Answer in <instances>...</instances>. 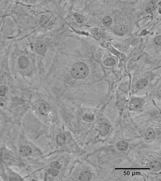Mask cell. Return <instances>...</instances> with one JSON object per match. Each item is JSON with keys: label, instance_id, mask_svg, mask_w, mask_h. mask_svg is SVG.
Masks as SVG:
<instances>
[{"label": "cell", "instance_id": "10", "mask_svg": "<svg viewBox=\"0 0 161 181\" xmlns=\"http://www.w3.org/2000/svg\"><path fill=\"white\" fill-rule=\"evenodd\" d=\"M49 166L50 168H54L55 170H58L60 172H61V171L63 169V167H64L63 163L57 160L53 161L52 162H51Z\"/></svg>", "mask_w": 161, "mask_h": 181}, {"label": "cell", "instance_id": "16", "mask_svg": "<svg viewBox=\"0 0 161 181\" xmlns=\"http://www.w3.org/2000/svg\"><path fill=\"white\" fill-rule=\"evenodd\" d=\"M24 101L22 99H20V98H15L12 101V103L14 106H17L20 104H23V103H24Z\"/></svg>", "mask_w": 161, "mask_h": 181}, {"label": "cell", "instance_id": "11", "mask_svg": "<svg viewBox=\"0 0 161 181\" xmlns=\"http://www.w3.org/2000/svg\"><path fill=\"white\" fill-rule=\"evenodd\" d=\"M38 111L39 113L43 116H47L48 114V110L46 104L44 103H42L40 104L39 107Z\"/></svg>", "mask_w": 161, "mask_h": 181}, {"label": "cell", "instance_id": "9", "mask_svg": "<svg viewBox=\"0 0 161 181\" xmlns=\"http://www.w3.org/2000/svg\"><path fill=\"white\" fill-rule=\"evenodd\" d=\"M18 66L22 69H25L28 65V59L25 56H21L18 59Z\"/></svg>", "mask_w": 161, "mask_h": 181}, {"label": "cell", "instance_id": "5", "mask_svg": "<svg viewBox=\"0 0 161 181\" xmlns=\"http://www.w3.org/2000/svg\"><path fill=\"white\" fill-rule=\"evenodd\" d=\"M161 21L152 26L148 32L140 36L142 51L148 57L156 61L161 60Z\"/></svg>", "mask_w": 161, "mask_h": 181}, {"label": "cell", "instance_id": "13", "mask_svg": "<svg viewBox=\"0 0 161 181\" xmlns=\"http://www.w3.org/2000/svg\"><path fill=\"white\" fill-rule=\"evenodd\" d=\"M47 173L48 175L52 176L53 177H56L59 176L60 174V172L59 171L54 169V168H50V167L48 169Z\"/></svg>", "mask_w": 161, "mask_h": 181}, {"label": "cell", "instance_id": "8", "mask_svg": "<svg viewBox=\"0 0 161 181\" xmlns=\"http://www.w3.org/2000/svg\"><path fill=\"white\" fill-rule=\"evenodd\" d=\"M39 23L40 26L44 28H48L51 24V22L49 18L45 15H43L39 19Z\"/></svg>", "mask_w": 161, "mask_h": 181}, {"label": "cell", "instance_id": "2", "mask_svg": "<svg viewBox=\"0 0 161 181\" xmlns=\"http://www.w3.org/2000/svg\"><path fill=\"white\" fill-rule=\"evenodd\" d=\"M140 141L132 137L122 128L103 147L85 156L100 166L112 172L131 165Z\"/></svg>", "mask_w": 161, "mask_h": 181}, {"label": "cell", "instance_id": "17", "mask_svg": "<svg viewBox=\"0 0 161 181\" xmlns=\"http://www.w3.org/2000/svg\"><path fill=\"white\" fill-rule=\"evenodd\" d=\"M33 1H38V0H32Z\"/></svg>", "mask_w": 161, "mask_h": 181}, {"label": "cell", "instance_id": "14", "mask_svg": "<svg viewBox=\"0 0 161 181\" xmlns=\"http://www.w3.org/2000/svg\"><path fill=\"white\" fill-rule=\"evenodd\" d=\"M8 92V88L6 86L4 85L0 86V96H5L7 93Z\"/></svg>", "mask_w": 161, "mask_h": 181}, {"label": "cell", "instance_id": "12", "mask_svg": "<svg viewBox=\"0 0 161 181\" xmlns=\"http://www.w3.org/2000/svg\"><path fill=\"white\" fill-rule=\"evenodd\" d=\"M0 156L4 160H7L10 156L9 150L5 147L0 149Z\"/></svg>", "mask_w": 161, "mask_h": 181}, {"label": "cell", "instance_id": "4", "mask_svg": "<svg viewBox=\"0 0 161 181\" xmlns=\"http://www.w3.org/2000/svg\"><path fill=\"white\" fill-rule=\"evenodd\" d=\"M85 154L80 156L76 161L68 180H111V174L107 170L87 158Z\"/></svg>", "mask_w": 161, "mask_h": 181}, {"label": "cell", "instance_id": "15", "mask_svg": "<svg viewBox=\"0 0 161 181\" xmlns=\"http://www.w3.org/2000/svg\"><path fill=\"white\" fill-rule=\"evenodd\" d=\"M10 180L11 181H21L23 180L21 177L16 174H12L10 176Z\"/></svg>", "mask_w": 161, "mask_h": 181}, {"label": "cell", "instance_id": "6", "mask_svg": "<svg viewBox=\"0 0 161 181\" xmlns=\"http://www.w3.org/2000/svg\"><path fill=\"white\" fill-rule=\"evenodd\" d=\"M35 50L38 54L43 55L46 53L47 47L46 44L43 41H38L36 44Z\"/></svg>", "mask_w": 161, "mask_h": 181}, {"label": "cell", "instance_id": "3", "mask_svg": "<svg viewBox=\"0 0 161 181\" xmlns=\"http://www.w3.org/2000/svg\"><path fill=\"white\" fill-rule=\"evenodd\" d=\"M161 150L145 147L137 149L131 170L137 180H161Z\"/></svg>", "mask_w": 161, "mask_h": 181}, {"label": "cell", "instance_id": "1", "mask_svg": "<svg viewBox=\"0 0 161 181\" xmlns=\"http://www.w3.org/2000/svg\"><path fill=\"white\" fill-rule=\"evenodd\" d=\"M107 48L88 34L71 31L62 53L67 105L100 107L107 103L120 80L104 66Z\"/></svg>", "mask_w": 161, "mask_h": 181}, {"label": "cell", "instance_id": "7", "mask_svg": "<svg viewBox=\"0 0 161 181\" xmlns=\"http://www.w3.org/2000/svg\"><path fill=\"white\" fill-rule=\"evenodd\" d=\"M19 154L24 157L30 156L32 153V149L27 145H21L18 149Z\"/></svg>", "mask_w": 161, "mask_h": 181}]
</instances>
